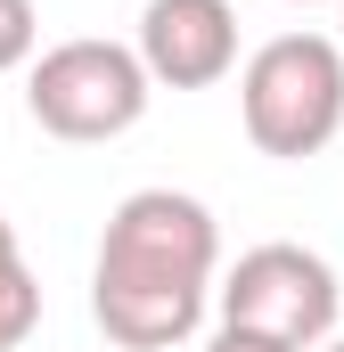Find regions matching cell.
Returning a JSON list of instances; mask_svg holds the SVG:
<instances>
[{"mask_svg":"<svg viewBox=\"0 0 344 352\" xmlns=\"http://www.w3.org/2000/svg\"><path fill=\"white\" fill-rule=\"evenodd\" d=\"M222 270V230L189 188H131L107 213L90 263V320L123 352H172L197 336Z\"/></svg>","mask_w":344,"mask_h":352,"instance_id":"1","label":"cell"},{"mask_svg":"<svg viewBox=\"0 0 344 352\" xmlns=\"http://www.w3.org/2000/svg\"><path fill=\"white\" fill-rule=\"evenodd\" d=\"M238 115H246V140L262 156H279V164L320 156L344 131V41L270 33L238 74Z\"/></svg>","mask_w":344,"mask_h":352,"instance_id":"2","label":"cell"},{"mask_svg":"<svg viewBox=\"0 0 344 352\" xmlns=\"http://www.w3.org/2000/svg\"><path fill=\"white\" fill-rule=\"evenodd\" d=\"M148 66L131 41H98V33H74V41H50L25 74V107L50 140L66 148H98V140H123L140 115H148Z\"/></svg>","mask_w":344,"mask_h":352,"instance_id":"3","label":"cell"},{"mask_svg":"<svg viewBox=\"0 0 344 352\" xmlns=\"http://www.w3.org/2000/svg\"><path fill=\"white\" fill-rule=\"evenodd\" d=\"M222 320L230 328H262V336H287L295 352H320L336 336V311H344V287L328 254L295 246V238H270V246H246L230 278L213 287Z\"/></svg>","mask_w":344,"mask_h":352,"instance_id":"4","label":"cell"},{"mask_svg":"<svg viewBox=\"0 0 344 352\" xmlns=\"http://www.w3.org/2000/svg\"><path fill=\"white\" fill-rule=\"evenodd\" d=\"M131 50L156 90H213L238 66V8L230 0H148Z\"/></svg>","mask_w":344,"mask_h":352,"instance_id":"5","label":"cell"},{"mask_svg":"<svg viewBox=\"0 0 344 352\" xmlns=\"http://www.w3.org/2000/svg\"><path fill=\"white\" fill-rule=\"evenodd\" d=\"M33 328H41V278L25 270V254H8L0 263V352H17Z\"/></svg>","mask_w":344,"mask_h":352,"instance_id":"6","label":"cell"},{"mask_svg":"<svg viewBox=\"0 0 344 352\" xmlns=\"http://www.w3.org/2000/svg\"><path fill=\"white\" fill-rule=\"evenodd\" d=\"M33 50H41V8L33 0H0V74L33 66Z\"/></svg>","mask_w":344,"mask_h":352,"instance_id":"7","label":"cell"},{"mask_svg":"<svg viewBox=\"0 0 344 352\" xmlns=\"http://www.w3.org/2000/svg\"><path fill=\"white\" fill-rule=\"evenodd\" d=\"M205 352H295V344H287V336H262V328H230V320H222Z\"/></svg>","mask_w":344,"mask_h":352,"instance_id":"8","label":"cell"},{"mask_svg":"<svg viewBox=\"0 0 344 352\" xmlns=\"http://www.w3.org/2000/svg\"><path fill=\"white\" fill-rule=\"evenodd\" d=\"M8 254H17V221L0 213V263H8Z\"/></svg>","mask_w":344,"mask_h":352,"instance_id":"9","label":"cell"},{"mask_svg":"<svg viewBox=\"0 0 344 352\" xmlns=\"http://www.w3.org/2000/svg\"><path fill=\"white\" fill-rule=\"evenodd\" d=\"M336 41H344V0H336Z\"/></svg>","mask_w":344,"mask_h":352,"instance_id":"10","label":"cell"},{"mask_svg":"<svg viewBox=\"0 0 344 352\" xmlns=\"http://www.w3.org/2000/svg\"><path fill=\"white\" fill-rule=\"evenodd\" d=\"M287 8H320V0H287Z\"/></svg>","mask_w":344,"mask_h":352,"instance_id":"11","label":"cell"},{"mask_svg":"<svg viewBox=\"0 0 344 352\" xmlns=\"http://www.w3.org/2000/svg\"><path fill=\"white\" fill-rule=\"evenodd\" d=\"M328 352H344V336H328Z\"/></svg>","mask_w":344,"mask_h":352,"instance_id":"12","label":"cell"}]
</instances>
